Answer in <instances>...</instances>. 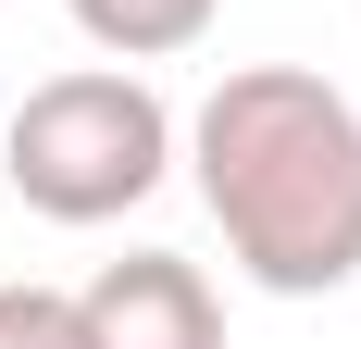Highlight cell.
<instances>
[{
    "label": "cell",
    "mask_w": 361,
    "mask_h": 349,
    "mask_svg": "<svg viewBox=\"0 0 361 349\" xmlns=\"http://www.w3.org/2000/svg\"><path fill=\"white\" fill-rule=\"evenodd\" d=\"M224 249L274 300H324L361 275V112L312 63H237L187 125Z\"/></svg>",
    "instance_id": "6da1fadb"
},
{
    "label": "cell",
    "mask_w": 361,
    "mask_h": 349,
    "mask_svg": "<svg viewBox=\"0 0 361 349\" xmlns=\"http://www.w3.org/2000/svg\"><path fill=\"white\" fill-rule=\"evenodd\" d=\"M75 337L87 349H224V312H212V287H200V262L125 249V262H100V275L75 287Z\"/></svg>",
    "instance_id": "3957f363"
},
{
    "label": "cell",
    "mask_w": 361,
    "mask_h": 349,
    "mask_svg": "<svg viewBox=\"0 0 361 349\" xmlns=\"http://www.w3.org/2000/svg\"><path fill=\"white\" fill-rule=\"evenodd\" d=\"M75 25L100 50H125V63H162V50H187L212 25V0H75Z\"/></svg>",
    "instance_id": "277c9868"
},
{
    "label": "cell",
    "mask_w": 361,
    "mask_h": 349,
    "mask_svg": "<svg viewBox=\"0 0 361 349\" xmlns=\"http://www.w3.org/2000/svg\"><path fill=\"white\" fill-rule=\"evenodd\" d=\"M0 349H87L63 287H0Z\"/></svg>",
    "instance_id": "5b68a950"
},
{
    "label": "cell",
    "mask_w": 361,
    "mask_h": 349,
    "mask_svg": "<svg viewBox=\"0 0 361 349\" xmlns=\"http://www.w3.org/2000/svg\"><path fill=\"white\" fill-rule=\"evenodd\" d=\"M0 162H13L25 212H50V225H112V212H137L149 187H162L175 112H162L149 75L75 63V75H50V88L13 100V150H0Z\"/></svg>",
    "instance_id": "7a4b0ae2"
}]
</instances>
